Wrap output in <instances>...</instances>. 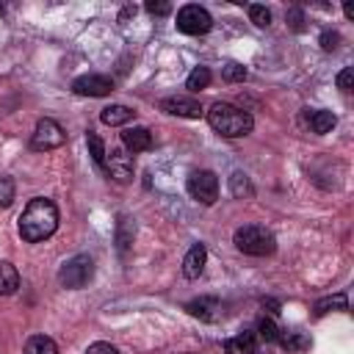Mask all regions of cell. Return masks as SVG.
Here are the masks:
<instances>
[{
    "label": "cell",
    "instance_id": "obj_21",
    "mask_svg": "<svg viewBox=\"0 0 354 354\" xmlns=\"http://www.w3.org/2000/svg\"><path fill=\"white\" fill-rule=\"evenodd\" d=\"M210 69L207 66H194L191 69V75H188V80H185V88H191V91H199V88H207L210 86Z\"/></svg>",
    "mask_w": 354,
    "mask_h": 354
},
{
    "label": "cell",
    "instance_id": "obj_10",
    "mask_svg": "<svg viewBox=\"0 0 354 354\" xmlns=\"http://www.w3.org/2000/svg\"><path fill=\"white\" fill-rule=\"evenodd\" d=\"M185 310H188L194 318L207 321V324H213V321L224 318V301H221V299H216V296H199V299L188 301V304H185Z\"/></svg>",
    "mask_w": 354,
    "mask_h": 354
},
{
    "label": "cell",
    "instance_id": "obj_32",
    "mask_svg": "<svg viewBox=\"0 0 354 354\" xmlns=\"http://www.w3.org/2000/svg\"><path fill=\"white\" fill-rule=\"evenodd\" d=\"M86 354H119V348H116V346H111V343L97 340V343H91V346L86 348Z\"/></svg>",
    "mask_w": 354,
    "mask_h": 354
},
{
    "label": "cell",
    "instance_id": "obj_8",
    "mask_svg": "<svg viewBox=\"0 0 354 354\" xmlns=\"http://www.w3.org/2000/svg\"><path fill=\"white\" fill-rule=\"evenodd\" d=\"M133 155L124 149V147H113L108 155H105V174L113 177L116 183H130L133 180Z\"/></svg>",
    "mask_w": 354,
    "mask_h": 354
},
{
    "label": "cell",
    "instance_id": "obj_31",
    "mask_svg": "<svg viewBox=\"0 0 354 354\" xmlns=\"http://www.w3.org/2000/svg\"><path fill=\"white\" fill-rule=\"evenodd\" d=\"M351 83H354V69L346 66V69L337 75V88H340V91H351Z\"/></svg>",
    "mask_w": 354,
    "mask_h": 354
},
{
    "label": "cell",
    "instance_id": "obj_23",
    "mask_svg": "<svg viewBox=\"0 0 354 354\" xmlns=\"http://www.w3.org/2000/svg\"><path fill=\"white\" fill-rule=\"evenodd\" d=\"M221 77H224L227 83H243V80H246V66L238 64V61H227V64L221 66Z\"/></svg>",
    "mask_w": 354,
    "mask_h": 354
},
{
    "label": "cell",
    "instance_id": "obj_19",
    "mask_svg": "<svg viewBox=\"0 0 354 354\" xmlns=\"http://www.w3.org/2000/svg\"><path fill=\"white\" fill-rule=\"evenodd\" d=\"M329 310H348V296L340 290L335 296H324L315 301V315H326Z\"/></svg>",
    "mask_w": 354,
    "mask_h": 354
},
{
    "label": "cell",
    "instance_id": "obj_17",
    "mask_svg": "<svg viewBox=\"0 0 354 354\" xmlns=\"http://www.w3.org/2000/svg\"><path fill=\"white\" fill-rule=\"evenodd\" d=\"M133 116H136V111L127 108V105H108V108H102V113H100V119H102L105 124H111V127L127 124Z\"/></svg>",
    "mask_w": 354,
    "mask_h": 354
},
{
    "label": "cell",
    "instance_id": "obj_2",
    "mask_svg": "<svg viewBox=\"0 0 354 354\" xmlns=\"http://www.w3.org/2000/svg\"><path fill=\"white\" fill-rule=\"evenodd\" d=\"M207 122L210 127L224 136V138H241V136H249L252 127H254V119L249 111L232 105V102H213L210 111H207Z\"/></svg>",
    "mask_w": 354,
    "mask_h": 354
},
{
    "label": "cell",
    "instance_id": "obj_30",
    "mask_svg": "<svg viewBox=\"0 0 354 354\" xmlns=\"http://www.w3.org/2000/svg\"><path fill=\"white\" fill-rule=\"evenodd\" d=\"M337 44H340V36L335 33V30H324L321 33V47L329 53V50H337Z\"/></svg>",
    "mask_w": 354,
    "mask_h": 354
},
{
    "label": "cell",
    "instance_id": "obj_13",
    "mask_svg": "<svg viewBox=\"0 0 354 354\" xmlns=\"http://www.w3.org/2000/svg\"><path fill=\"white\" fill-rule=\"evenodd\" d=\"M122 144L127 152H147L152 149V133L147 127H127L122 133Z\"/></svg>",
    "mask_w": 354,
    "mask_h": 354
},
{
    "label": "cell",
    "instance_id": "obj_27",
    "mask_svg": "<svg viewBox=\"0 0 354 354\" xmlns=\"http://www.w3.org/2000/svg\"><path fill=\"white\" fill-rule=\"evenodd\" d=\"M133 235H136V224L127 216H122V221H119V249H127L133 243Z\"/></svg>",
    "mask_w": 354,
    "mask_h": 354
},
{
    "label": "cell",
    "instance_id": "obj_33",
    "mask_svg": "<svg viewBox=\"0 0 354 354\" xmlns=\"http://www.w3.org/2000/svg\"><path fill=\"white\" fill-rule=\"evenodd\" d=\"M288 22H290V28H293V30H301V22H304V14H301L299 8H290V11H288Z\"/></svg>",
    "mask_w": 354,
    "mask_h": 354
},
{
    "label": "cell",
    "instance_id": "obj_14",
    "mask_svg": "<svg viewBox=\"0 0 354 354\" xmlns=\"http://www.w3.org/2000/svg\"><path fill=\"white\" fill-rule=\"evenodd\" d=\"M224 354H257V337L254 332L243 329L224 340Z\"/></svg>",
    "mask_w": 354,
    "mask_h": 354
},
{
    "label": "cell",
    "instance_id": "obj_24",
    "mask_svg": "<svg viewBox=\"0 0 354 354\" xmlns=\"http://www.w3.org/2000/svg\"><path fill=\"white\" fill-rule=\"evenodd\" d=\"M257 335H260L266 343H279V335H282V332H279V326H277L271 318H260V321H257Z\"/></svg>",
    "mask_w": 354,
    "mask_h": 354
},
{
    "label": "cell",
    "instance_id": "obj_35",
    "mask_svg": "<svg viewBox=\"0 0 354 354\" xmlns=\"http://www.w3.org/2000/svg\"><path fill=\"white\" fill-rule=\"evenodd\" d=\"M0 17H3V6H0Z\"/></svg>",
    "mask_w": 354,
    "mask_h": 354
},
{
    "label": "cell",
    "instance_id": "obj_9",
    "mask_svg": "<svg viewBox=\"0 0 354 354\" xmlns=\"http://www.w3.org/2000/svg\"><path fill=\"white\" fill-rule=\"evenodd\" d=\"M72 91L80 94V97H105L113 91V80L108 75H97V72H88V75H80L72 80Z\"/></svg>",
    "mask_w": 354,
    "mask_h": 354
},
{
    "label": "cell",
    "instance_id": "obj_20",
    "mask_svg": "<svg viewBox=\"0 0 354 354\" xmlns=\"http://www.w3.org/2000/svg\"><path fill=\"white\" fill-rule=\"evenodd\" d=\"M86 144H88V155H91V160L105 171V155H108V149H105V144H102V138L97 136V133H86Z\"/></svg>",
    "mask_w": 354,
    "mask_h": 354
},
{
    "label": "cell",
    "instance_id": "obj_22",
    "mask_svg": "<svg viewBox=\"0 0 354 354\" xmlns=\"http://www.w3.org/2000/svg\"><path fill=\"white\" fill-rule=\"evenodd\" d=\"M279 343H282V348H288V351H304V348L310 346V340H307L301 332H282V335H279Z\"/></svg>",
    "mask_w": 354,
    "mask_h": 354
},
{
    "label": "cell",
    "instance_id": "obj_26",
    "mask_svg": "<svg viewBox=\"0 0 354 354\" xmlns=\"http://www.w3.org/2000/svg\"><path fill=\"white\" fill-rule=\"evenodd\" d=\"M230 188H232V194H235V196H249V194H252L249 177H246L243 171H235V174L230 177Z\"/></svg>",
    "mask_w": 354,
    "mask_h": 354
},
{
    "label": "cell",
    "instance_id": "obj_5",
    "mask_svg": "<svg viewBox=\"0 0 354 354\" xmlns=\"http://www.w3.org/2000/svg\"><path fill=\"white\" fill-rule=\"evenodd\" d=\"M213 28V17L202 8V6H183L177 11V30L180 33H188V36H202Z\"/></svg>",
    "mask_w": 354,
    "mask_h": 354
},
{
    "label": "cell",
    "instance_id": "obj_28",
    "mask_svg": "<svg viewBox=\"0 0 354 354\" xmlns=\"http://www.w3.org/2000/svg\"><path fill=\"white\" fill-rule=\"evenodd\" d=\"M14 194H17L14 180L11 177H0V210H6L14 202Z\"/></svg>",
    "mask_w": 354,
    "mask_h": 354
},
{
    "label": "cell",
    "instance_id": "obj_4",
    "mask_svg": "<svg viewBox=\"0 0 354 354\" xmlns=\"http://www.w3.org/2000/svg\"><path fill=\"white\" fill-rule=\"evenodd\" d=\"M91 277H94V260H91L88 254H75V257H69V260L61 266V271H58V282H61L64 288H69V290H77V288L88 285Z\"/></svg>",
    "mask_w": 354,
    "mask_h": 354
},
{
    "label": "cell",
    "instance_id": "obj_25",
    "mask_svg": "<svg viewBox=\"0 0 354 354\" xmlns=\"http://www.w3.org/2000/svg\"><path fill=\"white\" fill-rule=\"evenodd\" d=\"M249 19H252L257 28H268V25H271V11H268L266 6H260V3H252V6H249Z\"/></svg>",
    "mask_w": 354,
    "mask_h": 354
},
{
    "label": "cell",
    "instance_id": "obj_29",
    "mask_svg": "<svg viewBox=\"0 0 354 354\" xmlns=\"http://www.w3.org/2000/svg\"><path fill=\"white\" fill-rule=\"evenodd\" d=\"M144 8H147L152 17H166V14L171 11V3H166V0H149Z\"/></svg>",
    "mask_w": 354,
    "mask_h": 354
},
{
    "label": "cell",
    "instance_id": "obj_11",
    "mask_svg": "<svg viewBox=\"0 0 354 354\" xmlns=\"http://www.w3.org/2000/svg\"><path fill=\"white\" fill-rule=\"evenodd\" d=\"M160 111H166L171 116H185V119H199L205 113L199 100H194V97H166V100H160Z\"/></svg>",
    "mask_w": 354,
    "mask_h": 354
},
{
    "label": "cell",
    "instance_id": "obj_6",
    "mask_svg": "<svg viewBox=\"0 0 354 354\" xmlns=\"http://www.w3.org/2000/svg\"><path fill=\"white\" fill-rule=\"evenodd\" d=\"M188 194L199 205H213L218 199V177L210 169L191 171V177H188Z\"/></svg>",
    "mask_w": 354,
    "mask_h": 354
},
{
    "label": "cell",
    "instance_id": "obj_1",
    "mask_svg": "<svg viewBox=\"0 0 354 354\" xmlns=\"http://www.w3.org/2000/svg\"><path fill=\"white\" fill-rule=\"evenodd\" d=\"M58 230V207L47 196H33L19 216V238L28 243H39Z\"/></svg>",
    "mask_w": 354,
    "mask_h": 354
},
{
    "label": "cell",
    "instance_id": "obj_18",
    "mask_svg": "<svg viewBox=\"0 0 354 354\" xmlns=\"http://www.w3.org/2000/svg\"><path fill=\"white\" fill-rule=\"evenodd\" d=\"M22 354H58V346H55V340L47 337V335H33V337H28Z\"/></svg>",
    "mask_w": 354,
    "mask_h": 354
},
{
    "label": "cell",
    "instance_id": "obj_3",
    "mask_svg": "<svg viewBox=\"0 0 354 354\" xmlns=\"http://www.w3.org/2000/svg\"><path fill=\"white\" fill-rule=\"evenodd\" d=\"M232 241H235L238 252L252 254V257H266V254H271L277 249L274 232L268 227H263V224H243V227H238Z\"/></svg>",
    "mask_w": 354,
    "mask_h": 354
},
{
    "label": "cell",
    "instance_id": "obj_7",
    "mask_svg": "<svg viewBox=\"0 0 354 354\" xmlns=\"http://www.w3.org/2000/svg\"><path fill=\"white\" fill-rule=\"evenodd\" d=\"M64 141H66V133L55 119H39L36 122V130H33V138H30L33 149H55Z\"/></svg>",
    "mask_w": 354,
    "mask_h": 354
},
{
    "label": "cell",
    "instance_id": "obj_12",
    "mask_svg": "<svg viewBox=\"0 0 354 354\" xmlns=\"http://www.w3.org/2000/svg\"><path fill=\"white\" fill-rule=\"evenodd\" d=\"M205 263H207V249H205V243H194V246L185 252V257H183V277L196 279V277L205 271Z\"/></svg>",
    "mask_w": 354,
    "mask_h": 354
},
{
    "label": "cell",
    "instance_id": "obj_34",
    "mask_svg": "<svg viewBox=\"0 0 354 354\" xmlns=\"http://www.w3.org/2000/svg\"><path fill=\"white\" fill-rule=\"evenodd\" d=\"M343 14H346L348 19H354V6H343Z\"/></svg>",
    "mask_w": 354,
    "mask_h": 354
},
{
    "label": "cell",
    "instance_id": "obj_16",
    "mask_svg": "<svg viewBox=\"0 0 354 354\" xmlns=\"http://www.w3.org/2000/svg\"><path fill=\"white\" fill-rule=\"evenodd\" d=\"M19 288V271L14 263L0 260V296H11Z\"/></svg>",
    "mask_w": 354,
    "mask_h": 354
},
{
    "label": "cell",
    "instance_id": "obj_15",
    "mask_svg": "<svg viewBox=\"0 0 354 354\" xmlns=\"http://www.w3.org/2000/svg\"><path fill=\"white\" fill-rule=\"evenodd\" d=\"M304 119H307L310 130H313V133H318V136L329 133V130L337 124V116H335L332 111H326V108H315V111H307V113H304Z\"/></svg>",
    "mask_w": 354,
    "mask_h": 354
}]
</instances>
